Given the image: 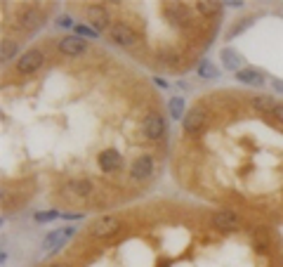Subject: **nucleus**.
I'll return each mask as SVG.
<instances>
[{
    "label": "nucleus",
    "instance_id": "f257e3e1",
    "mask_svg": "<svg viewBox=\"0 0 283 267\" xmlns=\"http://www.w3.org/2000/svg\"><path fill=\"white\" fill-rule=\"evenodd\" d=\"M121 227H123V220L116 215H106V217H97L90 227H87V232H90V236H95V239H109V236H113L116 232H121Z\"/></svg>",
    "mask_w": 283,
    "mask_h": 267
},
{
    "label": "nucleus",
    "instance_id": "f03ea898",
    "mask_svg": "<svg viewBox=\"0 0 283 267\" xmlns=\"http://www.w3.org/2000/svg\"><path fill=\"white\" fill-rule=\"evenodd\" d=\"M109 36H111V40H113L116 45H121V48H135L137 40H139V36H137L135 29H132L130 24H123V21L111 24Z\"/></svg>",
    "mask_w": 283,
    "mask_h": 267
},
{
    "label": "nucleus",
    "instance_id": "7ed1b4c3",
    "mask_svg": "<svg viewBox=\"0 0 283 267\" xmlns=\"http://www.w3.org/2000/svg\"><path fill=\"white\" fill-rule=\"evenodd\" d=\"M208 125V112L203 106H194L189 114L184 116V130L186 135H201Z\"/></svg>",
    "mask_w": 283,
    "mask_h": 267
},
{
    "label": "nucleus",
    "instance_id": "20e7f679",
    "mask_svg": "<svg viewBox=\"0 0 283 267\" xmlns=\"http://www.w3.org/2000/svg\"><path fill=\"white\" fill-rule=\"evenodd\" d=\"M43 62H45V55L33 48V50L21 55V59L17 62V71L19 74H33V71H38V69L43 66Z\"/></svg>",
    "mask_w": 283,
    "mask_h": 267
},
{
    "label": "nucleus",
    "instance_id": "39448f33",
    "mask_svg": "<svg viewBox=\"0 0 283 267\" xmlns=\"http://www.w3.org/2000/svg\"><path fill=\"white\" fill-rule=\"evenodd\" d=\"M130 175H132V180H147L154 175V159L149 154H142L137 156L132 166H130Z\"/></svg>",
    "mask_w": 283,
    "mask_h": 267
},
{
    "label": "nucleus",
    "instance_id": "423d86ee",
    "mask_svg": "<svg viewBox=\"0 0 283 267\" xmlns=\"http://www.w3.org/2000/svg\"><path fill=\"white\" fill-rule=\"evenodd\" d=\"M166 17L170 24H182V26H189L191 24V12L189 7L182 5V3H168L166 5Z\"/></svg>",
    "mask_w": 283,
    "mask_h": 267
},
{
    "label": "nucleus",
    "instance_id": "0eeeda50",
    "mask_svg": "<svg viewBox=\"0 0 283 267\" xmlns=\"http://www.w3.org/2000/svg\"><path fill=\"white\" fill-rule=\"evenodd\" d=\"M74 227H66V230H55V232H50L48 236L43 239V251L45 253H52V251L57 249H62L64 243H66V239H71L74 236Z\"/></svg>",
    "mask_w": 283,
    "mask_h": 267
},
{
    "label": "nucleus",
    "instance_id": "6e6552de",
    "mask_svg": "<svg viewBox=\"0 0 283 267\" xmlns=\"http://www.w3.org/2000/svg\"><path fill=\"white\" fill-rule=\"evenodd\" d=\"M213 225L222 232H234L243 222H241V217L234 211H220V213H213Z\"/></svg>",
    "mask_w": 283,
    "mask_h": 267
},
{
    "label": "nucleus",
    "instance_id": "1a4fd4ad",
    "mask_svg": "<svg viewBox=\"0 0 283 267\" xmlns=\"http://www.w3.org/2000/svg\"><path fill=\"white\" fill-rule=\"evenodd\" d=\"M163 130H166L163 116L156 112L147 114V118H144V135H147L149 140H160V137H163Z\"/></svg>",
    "mask_w": 283,
    "mask_h": 267
},
{
    "label": "nucleus",
    "instance_id": "9d476101",
    "mask_svg": "<svg viewBox=\"0 0 283 267\" xmlns=\"http://www.w3.org/2000/svg\"><path fill=\"white\" fill-rule=\"evenodd\" d=\"M87 19H90V24L95 26V31H104L106 26H109V12L104 10V5H90L87 7Z\"/></svg>",
    "mask_w": 283,
    "mask_h": 267
},
{
    "label": "nucleus",
    "instance_id": "9b49d317",
    "mask_svg": "<svg viewBox=\"0 0 283 267\" xmlns=\"http://www.w3.org/2000/svg\"><path fill=\"white\" fill-rule=\"evenodd\" d=\"M59 50L64 55H83L87 50V43L80 40V38H62L59 40Z\"/></svg>",
    "mask_w": 283,
    "mask_h": 267
},
{
    "label": "nucleus",
    "instance_id": "f8f14e48",
    "mask_svg": "<svg viewBox=\"0 0 283 267\" xmlns=\"http://www.w3.org/2000/svg\"><path fill=\"white\" fill-rule=\"evenodd\" d=\"M19 24H21V29L24 31H33V29H38V26L43 24V14L38 12V10H24L21 12V17H19Z\"/></svg>",
    "mask_w": 283,
    "mask_h": 267
},
{
    "label": "nucleus",
    "instance_id": "ddd939ff",
    "mask_svg": "<svg viewBox=\"0 0 283 267\" xmlns=\"http://www.w3.org/2000/svg\"><path fill=\"white\" fill-rule=\"evenodd\" d=\"M64 194L85 199V196H90V194H92V185H90L87 180H74V182H68V185L64 187Z\"/></svg>",
    "mask_w": 283,
    "mask_h": 267
},
{
    "label": "nucleus",
    "instance_id": "4468645a",
    "mask_svg": "<svg viewBox=\"0 0 283 267\" xmlns=\"http://www.w3.org/2000/svg\"><path fill=\"white\" fill-rule=\"evenodd\" d=\"M99 166L104 168L106 173H113V170H118V168L123 166V156L118 154V151H104L102 154V159H99Z\"/></svg>",
    "mask_w": 283,
    "mask_h": 267
},
{
    "label": "nucleus",
    "instance_id": "2eb2a0df",
    "mask_svg": "<svg viewBox=\"0 0 283 267\" xmlns=\"http://www.w3.org/2000/svg\"><path fill=\"white\" fill-rule=\"evenodd\" d=\"M236 81H243V83H248V85H262V83H265V76L260 74V71H255V69H243V71L236 74Z\"/></svg>",
    "mask_w": 283,
    "mask_h": 267
},
{
    "label": "nucleus",
    "instance_id": "dca6fc26",
    "mask_svg": "<svg viewBox=\"0 0 283 267\" xmlns=\"http://www.w3.org/2000/svg\"><path fill=\"white\" fill-rule=\"evenodd\" d=\"M252 106H255L257 112H262V114H274V109L278 106V102L274 100V97L262 95V97H252Z\"/></svg>",
    "mask_w": 283,
    "mask_h": 267
},
{
    "label": "nucleus",
    "instance_id": "f3484780",
    "mask_svg": "<svg viewBox=\"0 0 283 267\" xmlns=\"http://www.w3.org/2000/svg\"><path fill=\"white\" fill-rule=\"evenodd\" d=\"M220 57H222V62H224V66L231 69V71L241 64V55H239V52H234L231 48H224V50L220 52Z\"/></svg>",
    "mask_w": 283,
    "mask_h": 267
},
{
    "label": "nucleus",
    "instance_id": "a211bd4d",
    "mask_svg": "<svg viewBox=\"0 0 283 267\" xmlns=\"http://www.w3.org/2000/svg\"><path fill=\"white\" fill-rule=\"evenodd\" d=\"M196 12L203 14V17H213V14L220 12V5L210 3V0H201V3H196Z\"/></svg>",
    "mask_w": 283,
    "mask_h": 267
},
{
    "label": "nucleus",
    "instance_id": "6ab92c4d",
    "mask_svg": "<svg viewBox=\"0 0 283 267\" xmlns=\"http://www.w3.org/2000/svg\"><path fill=\"white\" fill-rule=\"evenodd\" d=\"M252 243H255V251H260V253L269 251V236L265 232H252Z\"/></svg>",
    "mask_w": 283,
    "mask_h": 267
},
{
    "label": "nucleus",
    "instance_id": "aec40b11",
    "mask_svg": "<svg viewBox=\"0 0 283 267\" xmlns=\"http://www.w3.org/2000/svg\"><path fill=\"white\" fill-rule=\"evenodd\" d=\"M14 55H17V43L14 40H3V50H0L3 62H10Z\"/></svg>",
    "mask_w": 283,
    "mask_h": 267
},
{
    "label": "nucleus",
    "instance_id": "412c9836",
    "mask_svg": "<svg viewBox=\"0 0 283 267\" xmlns=\"http://www.w3.org/2000/svg\"><path fill=\"white\" fill-rule=\"evenodd\" d=\"M198 76H201V78H217L220 71H217L210 62H201V64H198Z\"/></svg>",
    "mask_w": 283,
    "mask_h": 267
},
{
    "label": "nucleus",
    "instance_id": "4be33fe9",
    "mask_svg": "<svg viewBox=\"0 0 283 267\" xmlns=\"http://www.w3.org/2000/svg\"><path fill=\"white\" fill-rule=\"evenodd\" d=\"M182 114H184V100H182V97H173V100H170V116L179 121Z\"/></svg>",
    "mask_w": 283,
    "mask_h": 267
},
{
    "label": "nucleus",
    "instance_id": "5701e85b",
    "mask_svg": "<svg viewBox=\"0 0 283 267\" xmlns=\"http://www.w3.org/2000/svg\"><path fill=\"white\" fill-rule=\"evenodd\" d=\"M158 62H166V64L179 62V52H177V50H168V48H163V50H158Z\"/></svg>",
    "mask_w": 283,
    "mask_h": 267
},
{
    "label": "nucleus",
    "instance_id": "b1692460",
    "mask_svg": "<svg viewBox=\"0 0 283 267\" xmlns=\"http://www.w3.org/2000/svg\"><path fill=\"white\" fill-rule=\"evenodd\" d=\"M62 213H55V211H43V213H36V220L38 222H45V220H55V217H59Z\"/></svg>",
    "mask_w": 283,
    "mask_h": 267
},
{
    "label": "nucleus",
    "instance_id": "393cba45",
    "mask_svg": "<svg viewBox=\"0 0 283 267\" xmlns=\"http://www.w3.org/2000/svg\"><path fill=\"white\" fill-rule=\"evenodd\" d=\"M76 33H78V36H85V38L97 36V31H95V29H87V26H76Z\"/></svg>",
    "mask_w": 283,
    "mask_h": 267
},
{
    "label": "nucleus",
    "instance_id": "a878e982",
    "mask_svg": "<svg viewBox=\"0 0 283 267\" xmlns=\"http://www.w3.org/2000/svg\"><path fill=\"white\" fill-rule=\"evenodd\" d=\"M248 21H250V19H243V21H239V26H234V29L229 31V38H234L236 33H241V31H243V29L248 26Z\"/></svg>",
    "mask_w": 283,
    "mask_h": 267
},
{
    "label": "nucleus",
    "instance_id": "bb28decb",
    "mask_svg": "<svg viewBox=\"0 0 283 267\" xmlns=\"http://www.w3.org/2000/svg\"><path fill=\"white\" fill-rule=\"evenodd\" d=\"M57 24L59 26H71V17H68V14H62V17L57 19Z\"/></svg>",
    "mask_w": 283,
    "mask_h": 267
},
{
    "label": "nucleus",
    "instance_id": "cd10ccee",
    "mask_svg": "<svg viewBox=\"0 0 283 267\" xmlns=\"http://www.w3.org/2000/svg\"><path fill=\"white\" fill-rule=\"evenodd\" d=\"M274 116H276L278 121H281V123H283V104H278L276 109H274Z\"/></svg>",
    "mask_w": 283,
    "mask_h": 267
},
{
    "label": "nucleus",
    "instance_id": "c85d7f7f",
    "mask_svg": "<svg viewBox=\"0 0 283 267\" xmlns=\"http://www.w3.org/2000/svg\"><path fill=\"white\" fill-rule=\"evenodd\" d=\"M62 217H71V220H78V217H83L80 213H62Z\"/></svg>",
    "mask_w": 283,
    "mask_h": 267
},
{
    "label": "nucleus",
    "instance_id": "c756f323",
    "mask_svg": "<svg viewBox=\"0 0 283 267\" xmlns=\"http://www.w3.org/2000/svg\"><path fill=\"white\" fill-rule=\"evenodd\" d=\"M274 90H278L283 95V81H274Z\"/></svg>",
    "mask_w": 283,
    "mask_h": 267
},
{
    "label": "nucleus",
    "instance_id": "7c9ffc66",
    "mask_svg": "<svg viewBox=\"0 0 283 267\" xmlns=\"http://www.w3.org/2000/svg\"><path fill=\"white\" fill-rule=\"evenodd\" d=\"M50 267H68V265H64V262H55V265H50Z\"/></svg>",
    "mask_w": 283,
    "mask_h": 267
}]
</instances>
